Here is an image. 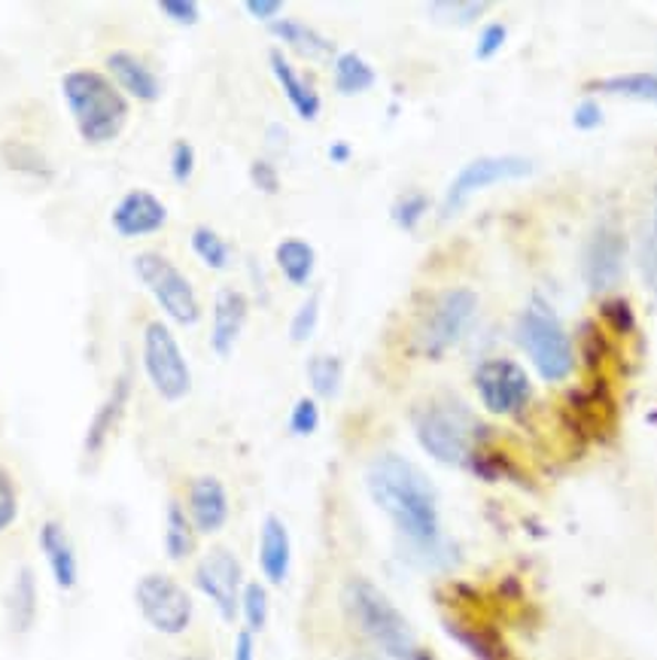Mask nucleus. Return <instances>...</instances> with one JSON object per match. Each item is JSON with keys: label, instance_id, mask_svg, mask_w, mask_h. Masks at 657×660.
Here are the masks:
<instances>
[{"label": "nucleus", "instance_id": "f257e3e1", "mask_svg": "<svg viewBox=\"0 0 657 660\" xmlns=\"http://www.w3.org/2000/svg\"><path fill=\"white\" fill-rule=\"evenodd\" d=\"M365 488L411 551L436 548L438 542H445L436 488L411 460H405L401 453H380L365 472Z\"/></svg>", "mask_w": 657, "mask_h": 660}, {"label": "nucleus", "instance_id": "f03ea898", "mask_svg": "<svg viewBox=\"0 0 657 660\" xmlns=\"http://www.w3.org/2000/svg\"><path fill=\"white\" fill-rule=\"evenodd\" d=\"M61 98L67 104L80 137L92 147L113 144L132 113L119 86L101 71H88V67H76L61 76Z\"/></svg>", "mask_w": 657, "mask_h": 660}, {"label": "nucleus", "instance_id": "7ed1b4c3", "mask_svg": "<svg viewBox=\"0 0 657 660\" xmlns=\"http://www.w3.org/2000/svg\"><path fill=\"white\" fill-rule=\"evenodd\" d=\"M414 436L438 463L466 465L474 460V444L484 436V427L457 399H436L414 411Z\"/></svg>", "mask_w": 657, "mask_h": 660}, {"label": "nucleus", "instance_id": "20e7f679", "mask_svg": "<svg viewBox=\"0 0 657 660\" xmlns=\"http://www.w3.org/2000/svg\"><path fill=\"white\" fill-rule=\"evenodd\" d=\"M344 606L356 627L375 642L387 658L411 660L417 651V636L408 618L396 609V603L372 585L368 578H351L344 587Z\"/></svg>", "mask_w": 657, "mask_h": 660}, {"label": "nucleus", "instance_id": "39448f33", "mask_svg": "<svg viewBox=\"0 0 657 660\" xmlns=\"http://www.w3.org/2000/svg\"><path fill=\"white\" fill-rule=\"evenodd\" d=\"M518 344L523 354L533 359L535 371L551 384L570 378L572 371V344L570 335L560 326L557 314L539 298L530 307H523L518 317Z\"/></svg>", "mask_w": 657, "mask_h": 660}, {"label": "nucleus", "instance_id": "423d86ee", "mask_svg": "<svg viewBox=\"0 0 657 660\" xmlns=\"http://www.w3.org/2000/svg\"><path fill=\"white\" fill-rule=\"evenodd\" d=\"M132 269L137 274V281L144 283V290L156 305L168 314L174 323L180 326H195L201 319V305H198V295H195L192 283L182 274L165 253L156 250H144L132 259Z\"/></svg>", "mask_w": 657, "mask_h": 660}, {"label": "nucleus", "instance_id": "0eeeda50", "mask_svg": "<svg viewBox=\"0 0 657 660\" xmlns=\"http://www.w3.org/2000/svg\"><path fill=\"white\" fill-rule=\"evenodd\" d=\"M478 317V295L469 286H453L438 295L426 311L424 326L417 335V347L426 359H441L466 332L472 329Z\"/></svg>", "mask_w": 657, "mask_h": 660}, {"label": "nucleus", "instance_id": "6e6552de", "mask_svg": "<svg viewBox=\"0 0 657 660\" xmlns=\"http://www.w3.org/2000/svg\"><path fill=\"white\" fill-rule=\"evenodd\" d=\"M144 371L153 390L165 402H180L192 390V371L180 342L161 319H149L144 329Z\"/></svg>", "mask_w": 657, "mask_h": 660}, {"label": "nucleus", "instance_id": "1a4fd4ad", "mask_svg": "<svg viewBox=\"0 0 657 660\" xmlns=\"http://www.w3.org/2000/svg\"><path fill=\"white\" fill-rule=\"evenodd\" d=\"M134 603H137V611L144 615V621L161 636H180L192 624V597L170 575L146 573L134 585Z\"/></svg>", "mask_w": 657, "mask_h": 660}, {"label": "nucleus", "instance_id": "9d476101", "mask_svg": "<svg viewBox=\"0 0 657 660\" xmlns=\"http://www.w3.org/2000/svg\"><path fill=\"white\" fill-rule=\"evenodd\" d=\"M535 171V165L523 156H481L472 159L460 174L450 180L448 192H445V205H441V217H453L466 208V201L481 192L487 186L509 184V180H526Z\"/></svg>", "mask_w": 657, "mask_h": 660}, {"label": "nucleus", "instance_id": "9b49d317", "mask_svg": "<svg viewBox=\"0 0 657 660\" xmlns=\"http://www.w3.org/2000/svg\"><path fill=\"white\" fill-rule=\"evenodd\" d=\"M474 390L490 415H514L530 402V378L514 359H487L474 368Z\"/></svg>", "mask_w": 657, "mask_h": 660}, {"label": "nucleus", "instance_id": "f8f14e48", "mask_svg": "<svg viewBox=\"0 0 657 660\" xmlns=\"http://www.w3.org/2000/svg\"><path fill=\"white\" fill-rule=\"evenodd\" d=\"M241 563L229 548H213L195 566V585L217 606L222 621H234V615L241 609Z\"/></svg>", "mask_w": 657, "mask_h": 660}, {"label": "nucleus", "instance_id": "ddd939ff", "mask_svg": "<svg viewBox=\"0 0 657 660\" xmlns=\"http://www.w3.org/2000/svg\"><path fill=\"white\" fill-rule=\"evenodd\" d=\"M627 265V238L615 226H596L584 250V281L591 293H608L624 277Z\"/></svg>", "mask_w": 657, "mask_h": 660}, {"label": "nucleus", "instance_id": "4468645a", "mask_svg": "<svg viewBox=\"0 0 657 660\" xmlns=\"http://www.w3.org/2000/svg\"><path fill=\"white\" fill-rule=\"evenodd\" d=\"M168 222V208L158 201V196H153L149 189H132L113 205L109 210V226L113 232L134 241V238H146V234H156L165 229Z\"/></svg>", "mask_w": 657, "mask_h": 660}, {"label": "nucleus", "instance_id": "2eb2a0df", "mask_svg": "<svg viewBox=\"0 0 657 660\" xmlns=\"http://www.w3.org/2000/svg\"><path fill=\"white\" fill-rule=\"evenodd\" d=\"M128 396H132V368H122L119 375H116V380H113L109 392L104 396V402L97 405V411L92 415V420H88V429H85L83 439L85 457H97V453L104 451L107 439L116 432L122 417H125Z\"/></svg>", "mask_w": 657, "mask_h": 660}, {"label": "nucleus", "instance_id": "dca6fc26", "mask_svg": "<svg viewBox=\"0 0 657 660\" xmlns=\"http://www.w3.org/2000/svg\"><path fill=\"white\" fill-rule=\"evenodd\" d=\"M250 317V298L241 290H219L213 298V323H210V347L217 356H231Z\"/></svg>", "mask_w": 657, "mask_h": 660}, {"label": "nucleus", "instance_id": "f3484780", "mask_svg": "<svg viewBox=\"0 0 657 660\" xmlns=\"http://www.w3.org/2000/svg\"><path fill=\"white\" fill-rule=\"evenodd\" d=\"M107 71L109 76H113V83L119 86L122 95H128V98L134 101H144V104H153V101L161 98V80H158L156 71H153L144 59H137L134 52H109Z\"/></svg>", "mask_w": 657, "mask_h": 660}, {"label": "nucleus", "instance_id": "a211bd4d", "mask_svg": "<svg viewBox=\"0 0 657 660\" xmlns=\"http://www.w3.org/2000/svg\"><path fill=\"white\" fill-rule=\"evenodd\" d=\"M189 521L198 533H219L229 521V493L213 475L195 478L189 488Z\"/></svg>", "mask_w": 657, "mask_h": 660}, {"label": "nucleus", "instance_id": "6ab92c4d", "mask_svg": "<svg viewBox=\"0 0 657 660\" xmlns=\"http://www.w3.org/2000/svg\"><path fill=\"white\" fill-rule=\"evenodd\" d=\"M40 551L49 563V573L55 578L61 590H73L80 582V563H76V551H73L71 536L64 533L59 521H46L40 526Z\"/></svg>", "mask_w": 657, "mask_h": 660}, {"label": "nucleus", "instance_id": "aec40b11", "mask_svg": "<svg viewBox=\"0 0 657 660\" xmlns=\"http://www.w3.org/2000/svg\"><path fill=\"white\" fill-rule=\"evenodd\" d=\"M292 563V542L290 530L280 521L278 514H268L262 521V533H259V566L271 585H283L290 575Z\"/></svg>", "mask_w": 657, "mask_h": 660}, {"label": "nucleus", "instance_id": "412c9836", "mask_svg": "<svg viewBox=\"0 0 657 660\" xmlns=\"http://www.w3.org/2000/svg\"><path fill=\"white\" fill-rule=\"evenodd\" d=\"M268 62H271V74H274V80H278L280 88H283V95H286V101H290V107L299 113V119L314 123L316 116H320V107H323V101H320V95H316V88L311 86V83H307V80H304L290 62H286V55H283V52L271 50Z\"/></svg>", "mask_w": 657, "mask_h": 660}, {"label": "nucleus", "instance_id": "4be33fe9", "mask_svg": "<svg viewBox=\"0 0 657 660\" xmlns=\"http://www.w3.org/2000/svg\"><path fill=\"white\" fill-rule=\"evenodd\" d=\"M271 34L283 40L290 50H295L304 59H328V55H335V43L323 38L316 28L299 22V19H278V22H271Z\"/></svg>", "mask_w": 657, "mask_h": 660}, {"label": "nucleus", "instance_id": "5701e85b", "mask_svg": "<svg viewBox=\"0 0 657 660\" xmlns=\"http://www.w3.org/2000/svg\"><path fill=\"white\" fill-rule=\"evenodd\" d=\"M7 611H10V627L15 633H28L34 627L36 618V578L31 566H22L12 582L10 599H7Z\"/></svg>", "mask_w": 657, "mask_h": 660}, {"label": "nucleus", "instance_id": "b1692460", "mask_svg": "<svg viewBox=\"0 0 657 660\" xmlns=\"http://www.w3.org/2000/svg\"><path fill=\"white\" fill-rule=\"evenodd\" d=\"M332 76H335V88L338 95H363L377 83V74L372 64L365 62L359 52H338L335 64H332Z\"/></svg>", "mask_w": 657, "mask_h": 660}, {"label": "nucleus", "instance_id": "393cba45", "mask_svg": "<svg viewBox=\"0 0 657 660\" xmlns=\"http://www.w3.org/2000/svg\"><path fill=\"white\" fill-rule=\"evenodd\" d=\"M274 262H278L280 274L292 283V286H304L311 281V274L316 269V253L314 247L302 241V238H286L280 241L274 250Z\"/></svg>", "mask_w": 657, "mask_h": 660}, {"label": "nucleus", "instance_id": "a878e982", "mask_svg": "<svg viewBox=\"0 0 657 660\" xmlns=\"http://www.w3.org/2000/svg\"><path fill=\"white\" fill-rule=\"evenodd\" d=\"M195 551V526L189 514L182 512L180 502H168L165 512V554L170 561H186Z\"/></svg>", "mask_w": 657, "mask_h": 660}, {"label": "nucleus", "instance_id": "bb28decb", "mask_svg": "<svg viewBox=\"0 0 657 660\" xmlns=\"http://www.w3.org/2000/svg\"><path fill=\"white\" fill-rule=\"evenodd\" d=\"M591 88H594V92H606V95H620V98H636L657 104V74L608 76V80L591 83Z\"/></svg>", "mask_w": 657, "mask_h": 660}, {"label": "nucleus", "instance_id": "cd10ccee", "mask_svg": "<svg viewBox=\"0 0 657 660\" xmlns=\"http://www.w3.org/2000/svg\"><path fill=\"white\" fill-rule=\"evenodd\" d=\"M341 375H344V366L338 356L316 354L307 359V384L320 399H332L338 392Z\"/></svg>", "mask_w": 657, "mask_h": 660}, {"label": "nucleus", "instance_id": "c85d7f7f", "mask_svg": "<svg viewBox=\"0 0 657 660\" xmlns=\"http://www.w3.org/2000/svg\"><path fill=\"white\" fill-rule=\"evenodd\" d=\"M192 250H195V256L201 259L207 269H213V271L229 269V262H231L229 244H226V241H222V234L213 232L210 226H195Z\"/></svg>", "mask_w": 657, "mask_h": 660}, {"label": "nucleus", "instance_id": "c756f323", "mask_svg": "<svg viewBox=\"0 0 657 660\" xmlns=\"http://www.w3.org/2000/svg\"><path fill=\"white\" fill-rule=\"evenodd\" d=\"M426 10L432 13V19L448 22V25H472L487 13V3L481 0H436V3H426Z\"/></svg>", "mask_w": 657, "mask_h": 660}, {"label": "nucleus", "instance_id": "7c9ffc66", "mask_svg": "<svg viewBox=\"0 0 657 660\" xmlns=\"http://www.w3.org/2000/svg\"><path fill=\"white\" fill-rule=\"evenodd\" d=\"M241 615L250 633H259L268 624V590L259 582H250L241 590Z\"/></svg>", "mask_w": 657, "mask_h": 660}, {"label": "nucleus", "instance_id": "2f4dec72", "mask_svg": "<svg viewBox=\"0 0 657 660\" xmlns=\"http://www.w3.org/2000/svg\"><path fill=\"white\" fill-rule=\"evenodd\" d=\"M426 210H429V198L426 192H405L401 198H396V205L389 210V217L393 222L399 226L401 232H414L420 220L426 217Z\"/></svg>", "mask_w": 657, "mask_h": 660}, {"label": "nucleus", "instance_id": "473e14b6", "mask_svg": "<svg viewBox=\"0 0 657 660\" xmlns=\"http://www.w3.org/2000/svg\"><path fill=\"white\" fill-rule=\"evenodd\" d=\"M3 156H7L10 168H15V171L31 174V177H46V180L52 177L46 159L28 144H3Z\"/></svg>", "mask_w": 657, "mask_h": 660}, {"label": "nucleus", "instance_id": "72a5a7b5", "mask_svg": "<svg viewBox=\"0 0 657 660\" xmlns=\"http://www.w3.org/2000/svg\"><path fill=\"white\" fill-rule=\"evenodd\" d=\"M316 323H320V293L307 295L299 311H295V317L290 323V338L295 344H304L311 335L316 332Z\"/></svg>", "mask_w": 657, "mask_h": 660}, {"label": "nucleus", "instance_id": "f704fd0d", "mask_svg": "<svg viewBox=\"0 0 657 660\" xmlns=\"http://www.w3.org/2000/svg\"><path fill=\"white\" fill-rule=\"evenodd\" d=\"M316 427H320V405L311 396H304L299 402L292 405L290 415V432L292 436H314Z\"/></svg>", "mask_w": 657, "mask_h": 660}, {"label": "nucleus", "instance_id": "c9c22d12", "mask_svg": "<svg viewBox=\"0 0 657 660\" xmlns=\"http://www.w3.org/2000/svg\"><path fill=\"white\" fill-rule=\"evenodd\" d=\"M603 317L612 326V332H618V335H630L636 329V314H633L627 298H608V302H603Z\"/></svg>", "mask_w": 657, "mask_h": 660}, {"label": "nucleus", "instance_id": "e433bc0d", "mask_svg": "<svg viewBox=\"0 0 657 660\" xmlns=\"http://www.w3.org/2000/svg\"><path fill=\"white\" fill-rule=\"evenodd\" d=\"M15 517H19V493H15L10 472L0 465V533L10 530Z\"/></svg>", "mask_w": 657, "mask_h": 660}, {"label": "nucleus", "instance_id": "4c0bfd02", "mask_svg": "<svg viewBox=\"0 0 657 660\" xmlns=\"http://www.w3.org/2000/svg\"><path fill=\"white\" fill-rule=\"evenodd\" d=\"M158 13L170 19L174 25H198V19H201V7L195 3V0H158Z\"/></svg>", "mask_w": 657, "mask_h": 660}, {"label": "nucleus", "instance_id": "58836bf2", "mask_svg": "<svg viewBox=\"0 0 657 660\" xmlns=\"http://www.w3.org/2000/svg\"><path fill=\"white\" fill-rule=\"evenodd\" d=\"M505 40H509V28L502 25V22H490V25L478 34V43H474V59L478 62H487V59H493L502 46H505Z\"/></svg>", "mask_w": 657, "mask_h": 660}, {"label": "nucleus", "instance_id": "ea45409f", "mask_svg": "<svg viewBox=\"0 0 657 660\" xmlns=\"http://www.w3.org/2000/svg\"><path fill=\"white\" fill-rule=\"evenodd\" d=\"M195 171V147L189 140H177L170 147V177L177 184H189V177Z\"/></svg>", "mask_w": 657, "mask_h": 660}, {"label": "nucleus", "instance_id": "a19ab883", "mask_svg": "<svg viewBox=\"0 0 657 660\" xmlns=\"http://www.w3.org/2000/svg\"><path fill=\"white\" fill-rule=\"evenodd\" d=\"M250 180L259 192H265V196H278L280 192V174L274 168V161L268 159H255L250 165Z\"/></svg>", "mask_w": 657, "mask_h": 660}, {"label": "nucleus", "instance_id": "79ce46f5", "mask_svg": "<svg viewBox=\"0 0 657 660\" xmlns=\"http://www.w3.org/2000/svg\"><path fill=\"white\" fill-rule=\"evenodd\" d=\"M643 271L651 290L657 293V196H655V213H651V232H648V241H645L643 250Z\"/></svg>", "mask_w": 657, "mask_h": 660}, {"label": "nucleus", "instance_id": "37998d69", "mask_svg": "<svg viewBox=\"0 0 657 660\" xmlns=\"http://www.w3.org/2000/svg\"><path fill=\"white\" fill-rule=\"evenodd\" d=\"M582 342H584V363L591 368H596L603 363V354H606V342H603V335L596 329L594 323H584L582 326Z\"/></svg>", "mask_w": 657, "mask_h": 660}, {"label": "nucleus", "instance_id": "c03bdc74", "mask_svg": "<svg viewBox=\"0 0 657 660\" xmlns=\"http://www.w3.org/2000/svg\"><path fill=\"white\" fill-rule=\"evenodd\" d=\"M572 125L578 128V132H594L603 125V111H599V104L596 101H582L575 113H572Z\"/></svg>", "mask_w": 657, "mask_h": 660}, {"label": "nucleus", "instance_id": "a18cd8bd", "mask_svg": "<svg viewBox=\"0 0 657 660\" xmlns=\"http://www.w3.org/2000/svg\"><path fill=\"white\" fill-rule=\"evenodd\" d=\"M243 10H247V15H253L255 22H278L283 3L280 0H247Z\"/></svg>", "mask_w": 657, "mask_h": 660}, {"label": "nucleus", "instance_id": "49530a36", "mask_svg": "<svg viewBox=\"0 0 657 660\" xmlns=\"http://www.w3.org/2000/svg\"><path fill=\"white\" fill-rule=\"evenodd\" d=\"M231 660H255L253 633L250 630H241V633L234 636V658Z\"/></svg>", "mask_w": 657, "mask_h": 660}, {"label": "nucleus", "instance_id": "de8ad7c7", "mask_svg": "<svg viewBox=\"0 0 657 660\" xmlns=\"http://www.w3.org/2000/svg\"><path fill=\"white\" fill-rule=\"evenodd\" d=\"M353 156L351 144H344V140H335L332 147H328V159L335 161V165H347Z\"/></svg>", "mask_w": 657, "mask_h": 660}, {"label": "nucleus", "instance_id": "09e8293b", "mask_svg": "<svg viewBox=\"0 0 657 660\" xmlns=\"http://www.w3.org/2000/svg\"><path fill=\"white\" fill-rule=\"evenodd\" d=\"M411 660H436L432 658V654H429V651H420V648H417V651H414V658Z\"/></svg>", "mask_w": 657, "mask_h": 660}, {"label": "nucleus", "instance_id": "8fccbe9b", "mask_svg": "<svg viewBox=\"0 0 657 660\" xmlns=\"http://www.w3.org/2000/svg\"><path fill=\"white\" fill-rule=\"evenodd\" d=\"M353 660H375V658H353Z\"/></svg>", "mask_w": 657, "mask_h": 660}]
</instances>
